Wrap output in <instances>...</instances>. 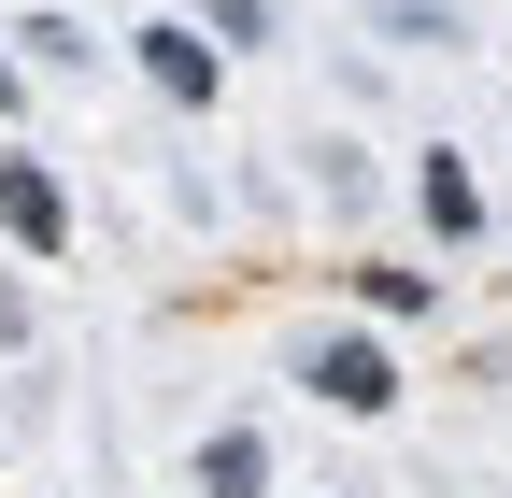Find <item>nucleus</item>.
Returning a JSON list of instances; mask_svg holds the SVG:
<instances>
[{
    "label": "nucleus",
    "instance_id": "f257e3e1",
    "mask_svg": "<svg viewBox=\"0 0 512 498\" xmlns=\"http://www.w3.org/2000/svg\"><path fill=\"white\" fill-rule=\"evenodd\" d=\"M0 228L29 242V257H57V242H72V200H57V185H43L29 157H0Z\"/></svg>",
    "mask_w": 512,
    "mask_h": 498
},
{
    "label": "nucleus",
    "instance_id": "f03ea898",
    "mask_svg": "<svg viewBox=\"0 0 512 498\" xmlns=\"http://www.w3.org/2000/svg\"><path fill=\"white\" fill-rule=\"evenodd\" d=\"M313 385H328L342 413H384V385H399V370H384V342H356V328H328V342H313Z\"/></svg>",
    "mask_w": 512,
    "mask_h": 498
},
{
    "label": "nucleus",
    "instance_id": "39448f33",
    "mask_svg": "<svg viewBox=\"0 0 512 498\" xmlns=\"http://www.w3.org/2000/svg\"><path fill=\"white\" fill-rule=\"evenodd\" d=\"M256 484H271V456H256V442H214V456H200V498H256Z\"/></svg>",
    "mask_w": 512,
    "mask_h": 498
},
{
    "label": "nucleus",
    "instance_id": "20e7f679",
    "mask_svg": "<svg viewBox=\"0 0 512 498\" xmlns=\"http://www.w3.org/2000/svg\"><path fill=\"white\" fill-rule=\"evenodd\" d=\"M413 200H427L441 242H470V228H484V200H470V171H456V157H427V171H413Z\"/></svg>",
    "mask_w": 512,
    "mask_h": 498
},
{
    "label": "nucleus",
    "instance_id": "7ed1b4c3",
    "mask_svg": "<svg viewBox=\"0 0 512 498\" xmlns=\"http://www.w3.org/2000/svg\"><path fill=\"white\" fill-rule=\"evenodd\" d=\"M143 72H157L171 100H214V43H200V29H143Z\"/></svg>",
    "mask_w": 512,
    "mask_h": 498
},
{
    "label": "nucleus",
    "instance_id": "423d86ee",
    "mask_svg": "<svg viewBox=\"0 0 512 498\" xmlns=\"http://www.w3.org/2000/svg\"><path fill=\"white\" fill-rule=\"evenodd\" d=\"M0 114H15V57H0Z\"/></svg>",
    "mask_w": 512,
    "mask_h": 498
}]
</instances>
